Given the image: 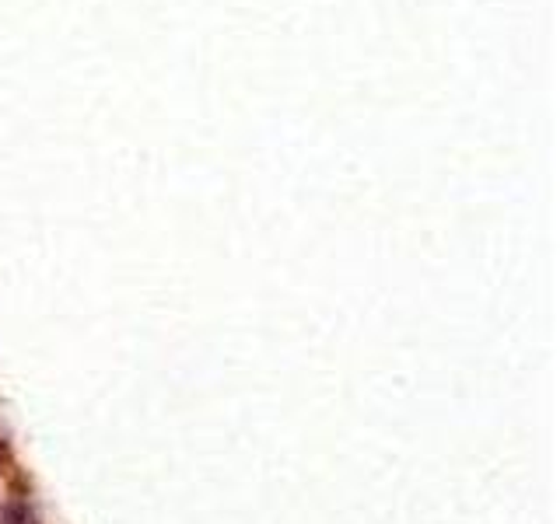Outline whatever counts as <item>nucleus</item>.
Segmentation results:
<instances>
[{
	"label": "nucleus",
	"instance_id": "obj_1",
	"mask_svg": "<svg viewBox=\"0 0 560 524\" xmlns=\"http://www.w3.org/2000/svg\"><path fill=\"white\" fill-rule=\"evenodd\" d=\"M32 524H35V521H32Z\"/></svg>",
	"mask_w": 560,
	"mask_h": 524
}]
</instances>
